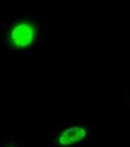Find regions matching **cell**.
Instances as JSON below:
<instances>
[{
    "label": "cell",
    "mask_w": 130,
    "mask_h": 147,
    "mask_svg": "<svg viewBox=\"0 0 130 147\" xmlns=\"http://www.w3.org/2000/svg\"><path fill=\"white\" fill-rule=\"evenodd\" d=\"M37 36V30L33 23L21 20L12 26L9 30L8 38L10 45L18 50L31 47Z\"/></svg>",
    "instance_id": "6da1fadb"
},
{
    "label": "cell",
    "mask_w": 130,
    "mask_h": 147,
    "mask_svg": "<svg viewBox=\"0 0 130 147\" xmlns=\"http://www.w3.org/2000/svg\"><path fill=\"white\" fill-rule=\"evenodd\" d=\"M88 130L83 125H70L62 129L57 136V144L61 147H70L80 144L87 138Z\"/></svg>",
    "instance_id": "7a4b0ae2"
},
{
    "label": "cell",
    "mask_w": 130,
    "mask_h": 147,
    "mask_svg": "<svg viewBox=\"0 0 130 147\" xmlns=\"http://www.w3.org/2000/svg\"><path fill=\"white\" fill-rule=\"evenodd\" d=\"M15 147V146H14L13 145H9L7 146V147Z\"/></svg>",
    "instance_id": "3957f363"
}]
</instances>
